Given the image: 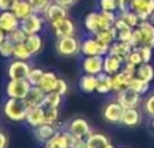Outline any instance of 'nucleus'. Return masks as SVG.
Returning <instances> with one entry per match:
<instances>
[{
  "label": "nucleus",
  "instance_id": "obj_2",
  "mask_svg": "<svg viewBox=\"0 0 154 148\" xmlns=\"http://www.w3.org/2000/svg\"><path fill=\"white\" fill-rule=\"evenodd\" d=\"M27 106L23 99H15V98H7L2 105V113L8 121L19 124L24 122L27 114Z\"/></svg>",
  "mask_w": 154,
  "mask_h": 148
},
{
  "label": "nucleus",
  "instance_id": "obj_18",
  "mask_svg": "<svg viewBox=\"0 0 154 148\" xmlns=\"http://www.w3.org/2000/svg\"><path fill=\"white\" fill-rule=\"evenodd\" d=\"M19 26H20V19L14 14L12 10L0 11V29L2 30H4L8 34L12 30L18 29Z\"/></svg>",
  "mask_w": 154,
  "mask_h": 148
},
{
  "label": "nucleus",
  "instance_id": "obj_16",
  "mask_svg": "<svg viewBox=\"0 0 154 148\" xmlns=\"http://www.w3.org/2000/svg\"><path fill=\"white\" fill-rule=\"evenodd\" d=\"M43 18L46 19V22H48L49 24L56 23V22L61 21V19L68 18V8L51 2L50 4H49V7L46 8V11L43 12Z\"/></svg>",
  "mask_w": 154,
  "mask_h": 148
},
{
  "label": "nucleus",
  "instance_id": "obj_39",
  "mask_svg": "<svg viewBox=\"0 0 154 148\" xmlns=\"http://www.w3.org/2000/svg\"><path fill=\"white\" fill-rule=\"evenodd\" d=\"M45 73V71L42 68H38V67H32L31 71L29 72V76H27V80L31 86H38L42 80V76Z\"/></svg>",
  "mask_w": 154,
  "mask_h": 148
},
{
  "label": "nucleus",
  "instance_id": "obj_21",
  "mask_svg": "<svg viewBox=\"0 0 154 148\" xmlns=\"http://www.w3.org/2000/svg\"><path fill=\"white\" fill-rule=\"evenodd\" d=\"M123 63L119 57L116 56H112V54L107 53L104 56V61H103V72L108 73V75H115L118 73L119 71H122V67H123Z\"/></svg>",
  "mask_w": 154,
  "mask_h": 148
},
{
  "label": "nucleus",
  "instance_id": "obj_24",
  "mask_svg": "<svg viewBox=\"0 0 154 148\" xmlns=\"http://www.w3.org/2000/svg\"><path fill=\"white\" fill-rule=\"evenodd\" d=\"M134 76L130 75V73L125 72V71H119L118 73L112 75V92H119L122 91L123 88H127L128 84H130V80Z\"/></svg>",
  "mask_w": 154,
  "mask_h": 148
},
{
  "label": "nucleus",
  "instance_id": "obj_15",
  "mask_svg": "<svg viewBox=\"0 0 154 148\" xmlns=\"http://www.w3.org/2000/svg\"><path fill=\"white\" fill-rule=\"evenodd\" d=\"M73 140H75V137L70 135L69 130L61 128L56 132V135L51 137V140L48 141L46 144L53 148H72Z\"/></svg>",
  "mask_w": 154,
  "mask_h": 148
},
{
  "label": "nucleus",
  "instance_id": "obj_13",
  "mask_svg": "<svg viewBox=\"0 0 154 148\" xmlns=\"http://www.w3.org/2000/svg\"><path fill=\"white\" fill-rule=\"evenodd\" d=\"M128 8L134 11L141 21H146L154 11V0H130Z\"/></svg>",
  "mask_w": 154,
  "mask_h": 148
},
{
  "label": "nucleus",
  "instance_id": "obj_4",
  "mask_svg": "<svg viewBox=\"0 0 154 148\" xmlns=\"http://www.w3.org/2000/svg\"><path fill=\"white\" fill-rule=\"evenodd\" d=\"M31 84L27 79H8L4 86V94L7 98L15 99H24L29 94Z\"/></svg>",
  "mask_w": 154,
  "mask_h": 148
},
{
  "label": "nucleus",
  "instance_id": "obj_5",
  "mask_svg": "<svg viewBox=\"0 0 154 148\" xmlns=\"http://www.w3.org/2000/svg\"><path fill=\"white\" fill-rule=\"evenodd\" d=\"M108 50V46H104L103 43H100L95 35H89L81 41L82 56H106Z\"/></svg>",
  "mask_w": 154,
  "mask_h": 148
},
{
  "label": "nucleus",
  "instance_id": "obj_19",
  "mask_svg": "<svg viewBox=\"0 0 154 148\" xmlns=\"http://www.w3.org/2000/svg\"><path fill=\"white\" fill-rule=\"evenodd\" d=\"M142 118H143V116H142V111L139 110V108L125 109L120 124L125 125V127H128V128H134L141 124Z\"/></svg>",
  "mask_w": 154,
  "mask_h": 148
},
{
  "label": "nucleus",
  "instance_id": "obj_9",
  "mask_svg": "<svg viewBox=\"0 0 154 148\" xmlns=\"http://www.w3.org/2000/svg\"><path fill=\"white\" fill-rule=\"evenodd\" d=\"M123 110H125L123 106L120 105L116 99H114L104 105L101 114H103L104 121L109 122V124H120L122 116H123Z\"/></svg>",
  "mask_w": 154,
  "mask_h": 148
},
{
  "label": "nucleus",
  "instance_id": "obj_52",
  "mask_svg": "<svg viewBox=\"0 0 154 148\" xmlns=\"http://www.w3.org/2000/svg\"><path fill=\"white\" fill-rule=\"evenodd\" d=\"M8 144H10L8 136L3 130H0V148H8Z\"/></svg>",
  "mask_w": 154,
  "mask_h": 148
},
{
  "label": "nucleus",
  "instance_id": "obj_20",
  "mask_svg": "<svg viewBox=\"0 0 154 148\" xmlns=\"http://www.w3.org/2000/svg\"><path fill=\"white\" fill-rule=\"evenodd\" d=\"M142 34V46H149L154 49V24L149 21H141L137 26Z\"/></svg>",
  "mask_w": 154,
  "mask_h": 148
},
{
  "label": "nucleus",
  "instance_id": "obj_26",
  "mask_svg": "<svg viewBox=\"0 0 154 148\" xmlns=\"http://www.w3.org/2000/svg\"><path fill=\"white\" fill-rule=\"evenodd\" d=\"M24 43L27 45L29 50L31 52L32 57L39 54L43 50V38L41 34H29L24 41Z\"/></svg>",
  "mask_w": 154,
  "mask_h": 148
},
{
  "label": "nucleus",
  "instance_id": "obj_37",
  "mask_svg": "<svg viewBox=\"0 0 154 148\" xmlns=\"http://www.w3.org/2000/svg\"><path fill=\"white\" fill-rule=\"evenodd\" d=\"M14 46H15V43L7 37L2 43H0V57H2V59H5V60L12 59L14 57Z\"/></svg>",
  "mask_w": 154,
  "mask_h": 148
},
{
  "label": "nucleus",
  "instance_id": "obj_32",
  "mask_svg": "<svg viewBox=\"0 0 154 148\" xmlns=\"http://www.w3.org/2000/svg\"><path fill=\"white\" fill-rule=\"evenodd\" d=\"M96 38H97V41L100 43H103L104 46H111L112 43L116 41V30H115V27H109V29H106V30H101L100 33H97V34L95 35Z\"/></svg>",
  "mask_w": 154,
  "mask_h": 148
},
{
  "label": "nucleus",
  "instance_id": "obj_27",
  "mask_svg": "<svg viewBox=\"0 0 154 148\" xmlns=\"http://www.w3.org/2000/svg\"><path fill=\"white\" fill-rule=\"evenodd\" d=\"M96 92L100 95H107L112 92V76L106 72H101L97 75V87Z\"/></svg>",
  "mask_w": 154,
  "mask_h": 148
},
{
  "label": "nucleus",
  "instance_id": "obj_44",
  "mask_svg": "<svg viewBox=\"0 0 154 148\" xmlns=\"http://www.w3.org/2000/svg\"><path fill=\"white\" fill-rule=\"evenodd\" d=\"M142 105H143L145 113L149 117H154V92L147 95V97L145 98V101H142Z\"/></svg>",
  "mask_w": 154,
  "mask_h": 148
},
{
  "label": "nucleus",
  "instance_id": "obj_23",
  "mask_svg": "<svg viewBox=\"0 0 154 148\" xmlns=\"http://www.w3.org/2000/svg\"><path fill=\"white\" fill-rule=\"evenodd\" d=\"M97 87V76L89 75V73H82L79 79V88L84 94H93L96 92Z\"/></svg>",
  "mask_w": 154,
  "mask_h": 148
},
{
  "label": "nucleus",
  "instance_id": "obj_47",
  "mask_svg": "<svg viewBox=\"0 0 154 148\" xmlns=\"http://www.w3.org/2000/svg\"><path fill=\"white\" fill-rule=\"evenodd\" d=\"M128 43H130L133 48H141L142 46V34L138 27H135V29L133 30V35H131V40Z\"/></svg>",
  "mask_w": 154,
  "mask_h": 148
},
{
  "label": "nucleus",
  "instance_id": "obj_43",
  "mask_svg": "<svg viewBox=\"0 0 154 148\" xmlns=\"http://www.w3.org/2000/svg\"><path fill=\"white\" fill-rule=\"evenodd\" d=\"M126 61L127 63H131V64H134L135 67H139V65L143 63V60H142V56H141V52H139L138 48H133V50L130 52V54L127 56V59H126Z\"/></svg>",
  "mask_w": 154,
  "mask_h": 148
},
{
  "label": "nucleus",
  "instance_id": "obj_29",
  "mask_svg": "<svg viewBox=\"0 0 154 148\" xmlns=\"http://www.w3.org/2000/svg\"><path fill=\"white\" fill-rule=\"evenodd\" d=\"M85 140H87L88 148H106L107 144L111 143L109 139L100 132H92Z\"/></svg>",
  "mask_w": 154,
  "mask_h": 148
},
{
  "label": "nucleus",
  "instance_id": "obj_51",
  "mask_svg": "<svg viewBox=\"0 0 154 148\" xmlns=\"http://www.w3.org/2000/svg\"><path fill=\"white\" fill-rule=\"evenodd\" d=\"M72 148H88L87 140H85V139H77V137H75L73 144H72Z\"/></svg>",
  "mask_w": 154,
  "mask_h": 148
},
{
  "label": "nucleus",
  "instance_id": "obj_35",
  "mask_svg": "<svg viewBox=\"0 0 154 148\" xmlns=\"http://www.w3.org/2000/svg\"><path fill=\"white\" fill-rule=\"evenodd\" d=\"M32 54L31 52L29 50V48H27V45L24 42H20V43H15V46H14V57L12 59H16V60H26V61H29V60H31Z\"/></svg>",
  "mask_w": 154,
  "mask_h": 148
},
{
  "label": "nucleus",
  "instance_id": "obj_42",
  "mask_svg": "<svg viewBox=\"0 0 154 148\" xmlns=\"http://www.w3.org/2000/svg\"><path fill=\"white\" fill-rule=\"evenodd\" d=\"M29 2L32 5V8H34V12L43 15V12L46 11V8L49 7V4L53 0H29Z\"/></svg>",
  "mask_w": 154,
  "mask_h": 148
},
{
  "label": "nucleus",
  "instance_id": "obj_8",
  "mask_svg": "<svg viewBox=\"0 0 154 148\" xmlns=\"http://www.w3.org/2000/svg\"><path fill=\"white\" fill-rule=\"evenodd\" d=\"M31 64L26 60L12 59L7 65V78L8 79H27L29 72L31 71Z\"/></svg>",
  "mask_w": 154,
  "mask_h": 148
},
{
  "label": "nucleus",
  "instance_id": "obj_31",
  "mask_svg": "<svg viewBox=\"0 0 154 148\" xmlns=\"http://www.w3.org/2000/svg\"><path fill=\"white\" fill-rule=\"evenodd\" d=\"M135 76L147 83H152L154 80V67L150 63H142L139 67H137Z\"/></svg>",
  "mask_w": 154,
  "mask_h": 148
},
{
  "label": "nucleus",
  "instance_id": "obj_49",
  "mask_svg": "<svg viewBox=\"0 0 154 148\" xmlns=\"http://www.w3.org/2000/svg\"><path fill=\"white\" fill-rule=\"evenodd\" d=\"M18 0H0V11L12 10Z\"/></svg>",
  "mask_w": 154,
  "mask_h": 148
},
{
  "label": "nucleus",
  "instance_id": "obj_17",
  "mask_svg": "<svg viewBox=\"0 0 154 148\" xmlns=\"http://www.w3.org/2000/svg\"><path fill=\"white\" fill-rule=\"evenodd\" d=\"M58 129H61V127H58V125L42 124L32 130H34V136H35V139H37V141L43 146V144H46L48 141L51 140V137L56 135V132Z\"/></svg>",
  "mask_w": 154,
  "mask_h": 148
},
{
  "label": "nucleus",
  "instance_id": "obj_57",
  "mask_svg": "<svg viewBox=\"0 0 154 148\" xmlns=\"http://www.w3.org/2000/svg\"><path fill=\"white\" fill-rule=\"evenodd\" d=\"M152 128H153V130H154V117H152Z\"/></svg>",
  "mask_w": 154,
  "mask_h": 148
},
{
  "label": "nucleus",
  "instance_id": "obj_11",
  "mask_svg": "<svg viewBox=\"0 0 154 148\" xmlns=\"http://www.w3.org/2000/svg\"><path fill=\"white\" fill-rule=\"evenodd\" d=\"M51 29V33L56 38H62V37H69V35L76 34V24L72 19L68 16L61 21L56 22V23L49 24Z\"/></svg>",
  "mask_w": 154,
  "mask_h": 148
},
{
  "label": "nucleus",
  "instance_id": "obj_12",
  "mask_svg": "<svg viewBox=\"0 0 154 148\" xmlns=\"http://www.w3.org/2000/svg\"><path fill=\"white\" fill-rule=\"evenodd\" d=\"M103 61L104 56H82L81 69L84 73L96 75L103 72Z\"/></svg>",
  "mask_w": 154,
  "mask_h": 148
},
{
  "label": "nucleus",
  "instance_id": "obj_7",
  "mask_svg": "<svg viewBox=\"0 0 154 148\" xmlns=\"http://www.w3.org/2000/svg\"><path fill=\"white\" fill-rule=\"evenodd\" d=\"M65 129L69 130L70 135H72L73 137H77V139H87L88 136L92 133V128H91L89 122H88L85 118H82V117L72 118L66 124Z\"/></svg>",
  "mask_w": 154,
  "mask_h": 148
},
{
  "label": "nucleus",
  "instance_id": "obj_22",
  "mask_svg": "<svg viewBox=\"0 0 154 148\" xmlns=\"http://www.w3.org/2000/svg\"><path fill=\"white\" fill-rule=\"evenodd\" d=\"M43 99H45V92L38 86H31L29 94L24 98V103L27 108H35V106H42Z\"/></svg>",
  "mask_w": 154,
  "mask_h": 148
},
{
  "label": "nucleus",
  "instance_id": "obj_14",
  "mask_svg": "<svg viewBox=\"0 0 154 148\" xmlns=\"http://www.w3.org/2000/svg\"><path fill=\"white\" fill-rule=\"evenodd\" d=\"M24 122L27 127L31 129H35L37 127L42 124H46V116H45V108L43 106H35V108H29L27 109V114Z\"/></svg>",
  "mask_w": 154,
  "mask_h": 148
},
{
  "label": "nucleus",
  "instance_id": "obj_38",
  "mask_svg": "<svg viewBox=\"0 0 154 148\" xmlns=\"http://www.w3.org/2000/svg\"><path fill=\"white\" fill-rule=\"evenodd\" d=\"M45 108V106H43ZM45 116H46V124L60 125V109L56 108H45Z\"/></svg>",
  "mask_w": 154,
  "mask_h": 148
},
{
  "label": "nucleus",
  "instance_id": "obj_48",
  "mask_svg": "<svg viewBox=\"0 0 154 148\" xmlns=\"http://www.w3.org/2000/svg\"><path fill=\"white\" fill-rule=\"evenodd\" d=\"M139 52H141V56L143 63H150L153 59V48H149V46H141L138 48Z\"/></svg>",
  "mask_w": 154,
  "mask_h": 148
},
{
  "label": "nucleus",
  "instance_id": "obj_53",
  "mask_svg": "<svg viewBox=\"0 0 154 148\" xmlns=\"http://www.w3.org/2000/svg\"><path fill=\"white\" fill-rule=\"evenodd\" d=\"M5 38H7V33H5L4 30H2V29H0V43H2L3 41L5 40Z\"/></svg>",
  "mask_w": 154,
  "mask_h": 148
},
{
  "label": "nucleus",
  "instance_id": "obj_33",
  "mask_svg": "<svg viewBox=\"0 0 154 148\" xmlns=\"http://www.w3.org/2000/svg\"><path fill=\"white\" fill-rule=\"evenodd\" d=\"M62 95L56 91H50L45 94V99H43V105L45 108H56L60 109L62 105Z\"/></svg>",
  "mask_w": 154,
  "mask_h": 148
},
{
  "label": "nucleus",
  "instance_id": "obj_41",
  "mask_svg": "<svg viewBox=\"0 0 154 148\" xmlns=\"http://www.w3.org/2000/svg\"><path fill=\"white\" fill-rule=\"evenodd\" d=\"M118 8H119L118 0H99V10L100 11L118 12Z\"/></svg>",
  "mask_w": 154,
  "mask_h": 148
},
{
  "label": "nucleus",
  "instance_id": "obj_30",
  "mask_svg": "<svg viewBox=\"0 0 154 148\" xmlns=\"http://www.w3.org/2000/svg\"><path fill=\"white\" fill-rule=\"evenodd\" d=\"M12 11H14V14L22 21V19L27 18L29 15H31V14L34 12V8H32V5L30 4L29 0H18L16 4L14 5Z\"/></svg>",
  "mask_w": 154,
  "mask_h": 148
},
{
  "label": "nucleus",
  "instance_id": "obj_1",
  "mask_svg": "<svg viewBox=\"0 0 154 148\" xmlns=\"http://www.w3.org/2000/svg\"><path fill=\"white\" fill-rule=\"evenodd\" d=\"M118 18V12L111 11H91L84 18V29L89 35H96L101 30L114 26Z\"/></svg>",
  "mask_w": 154,
  "mask_h": 148
},
{
  "label": "nucleus",
  "instance_id": "obj_6",
  "mask_svg": "<svg viewBox=\"0 0 154 148\" xmlns=\"http://www.w3.org/2000/svg\"><path fill=\"white\" fill-rule=\"evenodd\" d=\"M46 19L43 18V15L37 12H32L31 15H29L27 18L20 21V27L26 31V34H41L42 30L46 26Z\"/></svg>",
  "mask_w": 154,
  "mask_h": 148
},
{
  "label": "nucleus",
  "instance_id": "obj_55",
  "mask_svg": "<svg viewBox=\"0 0 154 148\" xmlns=\"http://www.w3.org/2000/svg\"><path fill=\"white\" fill-rule=\"evenodd\" d=\"M106 148H116V147H115L112 143H108V144H107V147H106Z\"/></svg>",
  "mask_w": 154,
  "mask_h": 148
},
{
  "label": "nucleus",
  "instance_id": "obj_25",
  "mask_svg": "<svg viewBox=\"0 0 154 148\" xmlns=\"http://www.w3.org/2000/svg\"><path fill=\"white\" fill-rule=\"evenodd\" d=\"M133 50V46L130 45L128 42H123V41H115L111 46H109L108 53L112 54V56L119 57L122 61H126L127 56L130 54V52Z\"/></svg>",
  "mask_w": 154,
  "mask_h": 148
},
{
  "label": "nucleus",
  "instance_id": "obj_40",
  "mask_svg": "<svg viewBox=\"0 0 154 148\" xmlns=\"http://www.w3.org/2000/svg\"><path fill=\"white\" fill-rule=\"evenodd\" d=\"M7 37L10 38L14 43H20V42H24V41H26L27 34H26V31L19 26L18 29H15V30H12L11 33H8Z\"/></svg>",
  "mask_w": 154,
  "mask_h": 148
},
{
  "label": "nucleus",
  "instance_id": "obj_46",
  "mask_svg": "<svg viewBox=\"0 0 154 148\" xmlns=\"http://www.w3.org/2000/svg\"><path fill=\"white\" fill-rule=\"evenodd\" d=\"M133 30L134 29H131V27L122 29V30H116V40L123 41V42H130L131 35H133Z\"/></svg>",
  "mask_w": 154,
  "mask_h": 148
},
{
  "label": "nucleus",
  "instance_id": "obj_54",
  "mask_svg": "<svg viewBox=\"0 0 154 148\" xmlns=\"http://www.w3.org/2000/svg\"><path fill=\"white\" fill-rule=\"evenodd\" d=\"M147 21H149L152 24H154V11H153L152 14H150V16H149V19H147Z\"/></svg>",
  "mask_w": 154,
  "mask_h": 148
},
{
  "label": "nucleus",
  "instance_id": "obj_10",
  "mask_svg": "<svg viewBox=\"0 0 154 148\" xmlns=\"http://www.w3.org/2000/svg\"><path fill=\"white\" fill-rule=\"evenodd\" d=\"M115 99L123 106V109H130V108H139L142 105V95L138 92L133 91L131 88H123L122 91L116 92Z\"/></svg>",
  "mask_w": 154,
  "mask_h": 148
},
{
  "label": "nucleus",
  "instance_id": "obj_56",
  "mask_svg": "<svg viewBox=\"0 0 154 148\" xmlns=\"http://www.w3.org/2000/svg\"><path fill=\"white\" fill-rule=\"evenodd\" d=\"M41 148H53V147H50V146H48V144H43V146H42V147H41Z\"/></svg>",
  "mask_w": 154,
  "mask_h": 148
},
{
  "label": "nucleus",
  "instance_id": "obj_36",
  "mask_svg": "<svg viewBox=\"0 0 154 148\" xmlns=\"http://www.w3.org/2000/svg\"><path fill=\"white\" fill-rule=\"evenodd\" d=\"M118 15H119L120 18H122L123 21H125L126 23L128 24V26L133 27V29H135V27L139 24V22H141L139 16L137 15V14L134 12V11H131L130 8H128V10L122 11V12H118Z\"/></svg>",
  "mask_w": 154,
  "mask_h": 148
},
{
  "label": "nucleus",
  "instance_id": "obj_45",
  "mask_svg": "<svg viewBox=\"0 0 154 148\" xmlns=\"http://www.w3.org/2000/svg\"><path fill=\"white\" fill-rule=\"evenodd\" d=\"M54 91L58 92V94H61L62 97H65V95L69 92V84H68V82L65 80L64 78H58L57 79L56 87H54Z\"/></svg>",
  "mask_w": 154,
  "mask_h": 148
},
{
  "label": "nucleus",
  "instance_id": "obj_34",
  "mask_svg": "<svg viewBox=\"0 0 154 148\" xmlns=\"http://www.w3.org/2000/svg\"><path fill=\"white\" fill-rule=\"evenodd\" d=\"M128 88H131L133 91L138 92L139 95H142V97H143V95L147 94V91H149L150 83H147V82H145V80H142V79H139V78H137V76H134V78L130 80Z\"/></svg>",
  "mask_w": 154,
  "mask_h": 148
},
{
  "label": "nucleus",
  "instance_id": "obj_3",
  "mask_svg": "<svg viewBox=\"0 0 154 148\" xmlns=\"http://www.w3.org/2000/svg\"><path fill=\"white\" fill-rule=\"evenodd\" d=\"M54 49L60 57H65V59L77 57L81 53V41L76 37V34L69 35V37L57 38Z\"/></svg>",
  "mask_w": 154,
  "mask_h": 148
},
{
  "label": "nucleus",
  "instance_id": "obj_50",
  "mask_svg": "<svg viewBox=\"0 0 154 148\" xmlns=\"http://www.w3.org/2000/svg\"><path fill=\"white\" fill-rule=\"evenodd\" d=\"M53 2L69 10L70 7H73V5H75V4H77V2H79V0H53Z\"/></svg>",
  "mask_w": 154,
  "mask_h": 148
},
{
  "label": "nucleus",
  "instance_id": "obj_28",
  "mask_svg": "<svg viewBox=\"0 0 154 148\" xmlns=\"http://www.w3.org/2000/svg\"><path fill=\"white\" fill-rule=\"evenodd\" d=\"M57 79H58V76H57L56 72H53V71H45V73H43V76H42V80L38 84V87H39L45 94L46 92L54 91Z\"/></svg>",
  "mask_w": 154,
  "mask_h": 148
}]
</instances>
